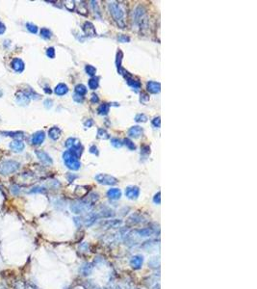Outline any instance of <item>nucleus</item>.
<instances>
[{"label": "nucleus", "instance_id": "9", "mask_svg": "<svg viewBox=\"0 0 257 289\" xmlns=\"http://www.w3.org/2000/svg\"><path fill=\"white\" fill-rule=\"evenodd\" d=\"M15 101L20 105H21V106H23V105L26 106V105H28L30 99L24 92H17L15 94Z\"/></svg>", "mask_w": 257, "mask_h": 289}, {"label": "nucleus", "instance_id": "27", "mask_svg": "<svg viewBox=\"0 0 257 289\" xmlns=\"http://www.w3.org/2000/svg\"><path fill=\"white\" fill-rule=\"evenodd\" d=\"M99 85V78L98 77H92L90 80H89V88L91 90H96L98 88Z\"/></svg>", "mask_w": 257, "mask_h": 289}, {"label": "nucleus", "instance_id": "41", "mask_svg": "<svg viewBox=\"0 0 257 289\" xmlns=\"http://www.w3.org/2000/svg\"><path fill=\"white\" fill-rule=\"evenodd\" d=\"M46 56L49 57V58H51V59H53V58L55 57V49H54V47H49V48H47V50H46Z\"/></svg>", "mask_w": 257, "mask_h": 289}, {"label": "nucleus", "instance_id": "17", "mask_svg": "<svg viewBox=\"0 0 257 289\" xmlns=\"http://www.w3.org/2000/svg\"><path fill=\"white\" fill-rule=\"evenodd\" d=\"M143 262H144V257L140 255H137V256H132L130 260V265L134 269H140L142 265H143Z\"/></svg>", "mask_w": 257, "mask_h": 289}, {"label": "nucleus", "instance_id": "43", "mask_svg": "<svg viewBox=\"0 0 257 289\" xmlns=\"http://www.w3.org/2000/svg\"><path fill=\"white\" fill-rule=\"evenodd\" d=\"M152 125L153 126L157 127V128H160L161 126V120H160V117H156L152 120Z\"/></svg>", "mask_w": 257, "mask_h": 289}, {"label": "nucleus", "instance_id": "51", "mask_svg": "<svg viewBox=\"0 0 257 289\" xmlns=\"http://www.w3.org/2000/svg\"><path fill=\"white\" fill-rule=\"evenodd\" d=\"M52 104H53V101L51 99H47L46 100H44V106H46V108H47V109L52 107Z\"/></svg>", "mask_w": 257, "mask_h": 289}, {"label": "nucleus", "instance_id": "36", "mask_svg": "<svg viewBox=\"0 0 257 289\" xmlns=\"http://www.w3.org/2000/svg\"><path fill=\"white\" fill-rule=\"evenodd\" d=\"M130 223L132 224H138V223H141L142 222V217L138 214H133L128 220Z\"/></svg>", "mask_w": 257, "mask_h": 289}, {"label": "nucleus", "instance_id": "53", "mask_svg": "<svg viewBox=\"0 0 257 289\" xmlns=\"http://www.w3.org/2000/svg\"><path fill=\"white\" fill-rule=\"evenodd\" d=\"M91 101H92L93 103H97V102H98V101H99L98 95L95 94H92V98H91Z\"/></svg>", "mask_w": 257, "mask_h": 289}, {"label": "nucleus", "instance_id": "28", "mask_svg": "<svg viewBox=\"0 0 257 289\" xmlns=\"http://www.w3.org/2000/svg\"><path fill=\"white\" fill-rule=\"evenodd\" d=\"M97 137H98L99 139H101V140H108L110 138V135H109V133L105 129L99 128L98 131H97Z\"/></svg>", "mask_w": 257, "mask_h": 289}, {"label": "nucleus", "instance_id": "13", "mask_svg": "<svg viewBox=\"0 0 257 289\" xmlns=\"http://www.w3.org/2000/svg\"><path fill=\"white\" fill-rule=\"evenodd\" d=\"M146 90L150 94H159L161 91V84L159 82L149 81L146 84Z\"/></svg>", "mask_w": 257, "mask_h": 289}, {"label": "nucleus", "instance_id": "5", "mask_svg": "<svg viewBox=\"0 0 257 289\" xmlns=\"http://www.w3.org/2000/svg\"><path fill=\"white\" fill-rule=\"evenodd\" d=\"M20 169V163L14 160H6L0 164V173L1 174H10L16 172Z\"/></svg>", "mask_w": 257, "mask_h": 289}, {"label": "nucleus", "instance_id": "24", "mask_svg": "<svg viewBox=\"0 0 257 289\" xmlns=\"http://www.w3.org/2000/svg\"><path fill=\"white\" fill-rule=\"evenodd\" d=\"M0 133L3 134L4 136L14 137L16 140H22V138H24V134L22 132H20V131H17V132H11V131H8L7 132V131H1Z\"/></svg>", "mask_w": 257, "mask_h": 289}, {"label": "nucleus", "instance_id": "58", "mask_svg": "<svg viewBox=\"0 0 257 289\" xmlns=\"http://www.w3.org/2000/svg\"><path fill=\"white\" fill-rule=\"evenodd\" d=\"M1 96H2V91L0 90V98H1Z\"/></svg>", "mask_w": 257, "mask_h": 289}, {"label": "nucleus", "instance_id": "4", "mask_svg": "<svg viewBox=\"0 0 257 289\" xmlns=\"http://www.w3.org/2000/svg\"><path fill=\"white\" fill-rule=\"evenodd\" d=\"M93 208V204L90 203L88 199L76 200L70 204V210L75 214H82L85 212H89Z\"/></svg>", "mask_w": 257, "mask_h": 289}, {"label": "nucleus", "instance_id": "50", "mask_svg": "<svg viewBox=\"0 0 257 289\" xmlns=\"http://www.w3.org/2000/svg\"><path fill=\"white\" fill-rule=\"evenodd\" d=\"M93 125H94V120H93L92 119H88V120L84 122V125H85V127H87V128L91 127Z\"/></svg>", "mask_w": 257, "mask_h": 289}, {"label": "nucleus", "instance_id": "48", "mask_svg": "<svg viewBox=\"0 0 257 289\" xmlns=\"http://www.w3.org/2000/svg\"><path fill=\"white\" fill-rule=\"evenodd\" d=\"M118 40H119L120 42H130V38L127 37V36H125V35H121V36H120V37L118 38Z\"/></svg>", "mask_w": 257, "mask_h": 289}, {"label": "nucleus", "instance_id": "49", "mask_svg": "<svg viewBox=\"0 0 257 289\" xmlns=\"http://www.w3.org/2000/svg\"><path fill=\"white\" fill-rule=\"evenodd\" d=\"M149 153H150L149 146H144L142 147V154H149Z\"/></svg>", "mask_w": 257, "mask_h": 289}, {"label": "nucleus", "instance_id": "44", "mask_svg": "<svg viewBox=\"0 0 257 289\" xmlns=\"http://www.w3.org/2000/svg\"><path fill=\"white\" fill-rule=\"evenodd\" d=\"M11 192L13 193V195H19L20 194V187H19V185H16V184H14V185H12L11 186Z\"/></svg>", "mask_w": 257, "mask_h": 289}, {"label": "nucleus", "instance_id": "55", "mask_svg": "<svg viewBox=\"0 0 257 289\" xmlns=\"http://www.w3.org/2000/svg\"><path fill=\"white\" fill-rule=\"evenodd\" d=\"M5 31H6V27H5V25L0 21V35H2V34H4L5 33Z\"/></svg>", "mask_w": 257, "mask_h": 289}, {"label": "nucleus", "instance_id": "23", "mask_svg": "<svg viewBox=\"0 0 257 289\" xmlns=\"http://www.w3.org/2000/svg\"><path fill=\"white\" fill-rule=\"evenodd\" d=\"M80 142H79V140L76 139V138H68L67 141H66V147L70 150V148H73V147H76L78 146H80Z\"/></svg>", "mask_w": 257, "mask_h": 289}, {"label": "nucleus", "instance_id": "1", "mask_svg": "<svg viewBox=\"0 0 257 289\" xmlns=\"http://www.w3.org/2000/svg\"><path fill=\"white\" fill-rule=\"evenodd\" d=\"M108 6L110 14L114 20L117 22V24L120 28H125V16H126L125 7L123 6V4L117 1L109 2Z\"/></svg>", "mask_w": 257, "mask_h": 289}, {"label": "nucleus", "instance_id": "38", "mask_svg": "<svg viewBox=\"0 0 257 289\" xmlns=\"http://www.w3.org/2000/svg\"><path fill=\"white\" fill-rule=\"evenodd\" d=\"M26 27H27L29 32H31L33 34H37L38 33V27L35 24H33V23H30V22L26 23Z\"/></svg>", "mask_w": 257, "mask_h": 289}, {"label": "nucleus", "instance_id": "10", "mask_svg": "<svg viewBox=\"0 0 257 289\" xmlns=\"http://www.w3.org/2000/svg\"><path fill=\"white\" fill-rule=\"evenodd\" d=\"M11 66L13 68V69L16 72H22L24 71V62L20 59V58H15L12 60L11 62Z\"/></svg>", "mask_w": 257, "mask_h": 289}, {"label": "nucleus", "instance_id": "29", "mask_svg": "<svg viewBox=\"0 0 257 289\" xmlns=\"http://www.w3.org/2000/svg\"><path fill=\"white\" fill-rule=\"evenodd\" d=\"M75 94H80V95H84L87 94V88L86 86H84L83 84H78L75 86Z\"/></svg>", "mask_w": 257, "mask_h": 289}, {"label": "nucleus", "instance_id": "16", "mask_svg": "<svg viewBox=\"0 0 257 289\" xmlns=\"http://www.w3.org/2000/svg\"><path fill=\"white\" fill-rule=\"evenodd\" d=\"M44 138H46V133L43 131H38V132H36L32 136V144L35 146H39L42 144V142L44 141Z\"/></svg>", "mask_w": 257, "mask_h": 289}, {"label": "nucleus", "instance_id": "26", "mask_svg": "<svg viewBox=\"0 0 257 289\" xmlns=\"http://www.w3.org/2000/svg\"><path fill=\"white\" fill-rule=\"evenodd\" d=\"M97 218H98V215H97V213H96V214H94V213L89 214L88 217L86 218V220H85V225H86L87 226H92L93 224L95 223V221H96Z\"/></svg>", "mask_w": 257, "mask_h": 289}, {"label": "nucleus", "instance_id": "15", "mask_svg": "<svg viewBox=\"0 0 257 289\" xmlns=\"http://www.w3.org/2000/svg\"><path fill=\"white\" fill-rule=\"evenodd\" d=\"M83 30L85 32V34L87 36H90V37H94L96 36V31H95V28L92 22L90 21H86L83 25Z\"/></svg>", "mask_w": 257, "mask_h": 289}, {"label": "nucleus", "instance_id": "6", "mask_svg": "<svg viewBox=\"0 0 257 289\" xmlns=\"http://www.w3.org/2000/svg\"><path fill=\"white\" fill-rule=\"evenodd\" d=\"M95 180L100 183V184L103 185H116L118 183V179L116 177H114L110 174H106V173H98L95 176Z\"/></svg>", "mask_w": 257, "mask_h": 289}, {"label": "nucleus", "instance_id": "2", "mask_svg": "<svg viewBox=\"0 0 257 289\" xmlns=\"http://www.w3.org/2000/svg\"><path fill=\"white\" fill-rule=\"evenodd\" d=\"M133 28H137L140 30H144L147 27V15L146 9L143 6H137L133 11Z\"/></svg>", "mask_w": 257, "mask_h": 289}, {"label": "nucleus", "instance_id": "31", "mask_svg": "<svg viewBox=\"0 0 257 289\" xmlns=\"http://www.w3.org/2000/svg\"><path fill=\"white\" fill-rule=\"evenodd\" d=\"M121 221L120 220H108L105 223V225H107V227H118L121 225Z\"/></svg>", "mask_w": 257, "mask_h": 289}, {"label": "nucleus", "instance_id": "22", "mask_svg": "<svg viewBox=\"0 0 257 289\" xmlns=\"http://www.w3.org/2000/svg\"><path fill=\"white\" fill-rule=\"evenodd\" d=\"M136 233L141 236V237H149L153 234V230L150 229V227H146V229H142V230H137Z\"/></svg>", "mask_w": 257, "mask_h": 289}, {"label": "nucleus", "instance_id": "52", "mask_svg": "<svg viewBox=\"0 0 257 289\" xmlns=\"http://www.w3.org/2000/svg\"><path fill=\"white\" fill-rule=\"evenodd\" d=\"M149 100V96L146 94H141V102H146Z\"/></svg>", "mask_w": 257, "mask_h": 289}, {"label": "nucleus", "instance_id": "20", "mask_svg": "<svg viewBox=\"0 0 257 289\" xmlns=\"http://www.w3.org/2000/svg\"><path fill=\"white\" fill-rule=\"evenodd\" d=\"M68 86L64 83L58 84L54 89V93L57 95H64V94H68Z\"/></svg>", "mask_w": 257, "mask_h": 289}, {"label": "nucleus", "instance_id": "3", "mask_svg": "<svg viewBox=\"0 0 257 289\" xmlns=\"http://www.w3.org/2000/svg\"><path fill=\"white\" fill-rule=\"evenodd\" d=\"M63 160L66 164V166L72 171H77L80 169L81 163L79 161V157L72 151H67L63 154Z\"/></svg>", "mask_w": 257, "mask_h": 289}, {"label": "nucleus", "instance_id": "18", "mask_svg": "<svg viewBox=\"0 0 257 289\" xmlns=\"http://www.w3.org/2000/svg\"><path fill=\"white\" fill-rule=\"evenodd\" d=\"M107 197L111 199H119L121 197V191L119 188H111L107 191Z\"/></svg>", "mask_w": 257, "mask_h": 289}, {"label": "nucleus", "instance_id": "7", "mask_svg": "<svg viewBox=\"0 0 257 289\" xmlns=\"http://www.w3.org/2000/svg\"><path fill=\"white\" fill-rule=\"evenodd\" d=\"M122 74H124V78H125L127 84L131 87L133 90H135V92H138L141 89V83L138 79H135V78L127 72H124V73H122Z\"/></svg>", "mask_w": 257, "mask_h": 289}, {"label": "nucleus", "instance_id": "30", "mask_svg": "<svg viewBox=\"0 0 257 289\" xmlns=\"http://www.w3.org/2000/svg\"><path fill=\"white\" fill-rule=\"evenodd\" d=\"M41 38L46 39V40H49L52 37V33L49 29L47 28H41Z\"/></svg>", "mask_w": 257, "mask_h": 289}, {"label": "nucleus", "instance_id": "37", "mask_svg": "<svg viewBox=\"0 0 257 289\" xmlns=\"http://www.w3.org/2000/svg\"><path fill=\"white\" fill-rule=\"evenodd\" d=\"M147 117L145 115V114H138L135 117V121L137 122H146L147 121Z\"/></svg>", "mask_w": 257, "mask_h": 289}, {"label": "nucleus", "instance_id": "11", "mask_svg": "<svg viewBox=\"0 0 257 289\" xmlns=\"http://www.w3.org/2000/svg\"><path fill=\"white\" fill-rule=\"evenodd\" d=\"M36 153L38 158L43 163V164H46V165H52L53 161H52V158L46 152V151H35Z\"/></svg>", "mask_w": 257, "mask_h": 289}, {"label": "nucleus", "instance_id": "14", "mask_svg": "<svg viewBox=\"0 0 257 289\" xmlns=\"http://www.w3.org/2000/svg\"><path fill=\"white\" fill-rule=\"evenodd\" d=\"M24 143L22 140H14L10 143V148L12 151H15V152H20L24 150Z\"/></svg>", "mask_w": 257, "mask_h": 289}, {"label": "nucleus", "instance_id": "42", "mask_svg": "<svg viewBox=\"0 0 257 289\" xmlns=\"http://www.w3.org/2000/svg\"><path fill=\"white\" fill-rule=\"evenodd\" d=\"M73 100L77 103H82L84 101V96L80 95V94H73Z\"/></svg>", "mask_w": 257, "mask_h": 289}, {"label": "nucleus", "instance_id": "33", "mask_svg": "<svg viewBox=\"0 0 257 289\" xmlns=\"http://www.w3.org/2000/svg\"><path fill=\"white\" fill-rule=\"evenodd\" d=\"M111 145H112L114 147L120 148V147H121L123 146V143H122L121 140H120V139H118V138H112V139H111Z\"/></svg>", "mask_w": 257, "mask_h": 289}, {"label": "nucleus", "instance_id": "19", "mask_svg": "<svg viewBox=\"0 0 257 289\" xmlns=\"http://www.w3.org/2000/svg\"><path fill=\"white\" fill-rule=\"evenodd\" d=\"M61 134H62V131H61V129H60L59 127H57V126L51 127V128L49 129V131H48V136H49V138H51L52 140H54V141H56V140H58V139L61 137Z\"/></svg>", "mask_w": 257, "mask_h": 289}, {"label": "nucleus", "instance_id": "57", "mask_svg": "<svg viewBox=\"0 0 257 289\" xmlns=\"http://www.w3.org/2000/svg\"><path fill=\"white\" fill-rule=\"evenodd\" d=\"M0 289H7L4 285H2V284H0Z\"/></svg>", "mask_w": 257, "mask_h": 289}, {"label": "nucleus", "instance_id": "39", "mask_svg": "<svg viewBox=\"0 0 257 289\" xmlns=\"http://www.w3.org/2000/svg\"><path fill=\"white\" fill-rule=\"evenodd\" d=\"M92 270H93V266L91 264H86L83 266L82 268V273L83 275L87 276V275H90L92 273Z\"/></svg>", "mask_w": 257, "mask_h": 289}, {"label": "nucleus", "instance_id": "8", "mask_svg": "<svg viewBox=\"0 0 257 289\" xmlns=\"http://www.w3.org/2000/svg\"><path fill=\"white\" fill-rule=\"evenodd\" d=\"M125 196L129 199H137L140 196V188L137 186H128L125 189Z\"/></svg>", "mask_w": 257, "mask_h": 289}, {"label": "nucleus", "instance_id": "45", "mask_svg": "<svg viewBox=\"0 0 257 289\" xmlns=\"http://www.w3.org/2000/svg\"><path fill=\"white\" fill-rule=\"evenodd\" d=\"M161 193L160 192H158L157 194L154 196V198H153V201H154V204H161Z\"/></svg>", "mask_w": 257, "mask_h": 289}, {"label": "nucleus", "instance_id": "56", "mask_svg": "<svg viewBox=\"0 0 257 289\" xmlns=\"http://www.w3.org/2000/svg\"><path fill=\"white\" fill-rule=\"evenodd\" d=\"M43 90H44V92H46V94H51V93H52V91L50 90V88H47V87H46V88H44Z\"/></svg>", "mask_w": 257, "mask_h": 289}, {"label": "nucleus", "instance_id": "12", "mask_svg": "<svg viewBox=\"0 0 257 289\" xmlns=\"http://www.w3.org/2000/svg\"><path fill=\"white\" fill-rule=\"evenodd\" d=\"M143 134H144V129L142 128L141 126H139V125L132 126L128 130V135L131 138H134V139L140 138L141 136H143Z\"/></svg>", "mask_w": 257, "mask_h": 289}, {"label": "nucleus", "instance_id": "35", "mask_svg": "<svg viewBox=\"0 0 257 289\" xmlns=\"http://www.w3.org/2000/svg\"><path fill=\"white\" fill-rule=\"evenodd\" d=\"M24 93L28 95L29 99H40V94H38L37 93H35L32 89H28L27 91H25Z\"/></svg>", "mask_w": 257, "mask_h": 289}, {"label": "nucleus", "instance_id": "34", "mask_svg": "<svg viewBox=\"0 0 257 289\" xmlns=\"http://www.w3.org/2000/svg\"><path fill=\"white\" fill-rule=\"evenodd\" d=\"M85 71H86L87 74L90 75V76H94L95 73H96V68L94 67L91 66V65H87L86 68H85Z\"/></svg>", "mask_w": 257, "mask_h": 289}, {"label": "nucleus", "instance_id": "47", "mask_svg": "<svg viewBox=\"0 0 257 289\" xmlns=\"http://www.w3.org/2000/svg\"><path fill=\"white\" fill-rule=\"evenodd\" d=\"M46 192V189L42 187H35L32 190H30L29 193H44Z\"/></svg>", "mask_w": 257, "mask_h": 289}, {"label": "nucleus", "instance_id": "40", "mask_svg": "<svg viewBox=\"0 0 257 289\" xmlns=\"http://www.w3.org/2000/svg\"><path fill=\"white\" fill-rule=\"evenodd\" d=\"M65 5H66L68 10H69V11H73L74 8H75V2L74 1H66Z\"/></svg>", "mask_w": 257, "mask_h": 289}, {"label": "nucleus", "instance_id": "32", "mask_svg": "<svg viewBox=\"0 0 257 289\" xmlns=\"http://www.w3.org/2000/svg\"><path fill=\"white\" fill-rule=\"evenodd\" d=\"M122 143H123V145H125L127 147H128V150H130V151H135L136 150V146H135V144L133 143L130 139H128V138H126V139H124L122 141Z\"/></svg>", "mask_w": 257, "mask_h": 289}, {"label": "nucleus", "instance_id": "46", "mask_svg": "<svg viewBox=\"0 0 257 289\" xmlns=\"http://www.w3.org/2000/svg\"><path fill=\"white\" fill-rule=\"evenodd\" d=\"M91 3H92V6H93L94 10V13H96L98 15H100V11H99V9H98V5H97V2H96V1H91Z\"/></svg>", "mask_w": 257, "mask_h": 289}, {"label": "nucleus", "instance_id": "25", "mask_svg": "<svg viewBox=\"0 0 257 289\" xmlns=\"http://www.w3.org/2000/svg\"><path fill=\"white\" fill-rule=\"evenodd\" d=\"M109 110H110V105L108 103H102L99 105L98 109H97V112H98L99 115L105 116L109 113Z\"/></svg>", "mask_w": 257, "mask_h": 289}, {"label": "nucleus", "instance_id": "21", "mask_svg": "<svg viewBox=\"0 0 257 289\" xmlns=\"http://www.w3.org/2000/svg\"><path fill=\"white\" fill-rule=\"evenodd\" d=\"M122 57H123V53L120 49H119V51L117 52V59H116V65H117V68H118V72L120 74L123 73V69L121 68V61H122Z\"/></svg>", "mask_w": 257, "mask_h": 289}, {"label": "nucleus", "instance_id": "54", "mask_svg": "<svg viewBox=\"0 0 257 289\" xmlns=\"http://www.w3.org/2000/svg\"><path fill=\"white\" fill-rule=\"evenodd\" d=\"M90 152H91V153H94V154H96V155H98V151H97V147H96L95 146H92V147H90Z\"/></svg>", "mask_w": 257, "mask_h": 289}]
</instances>
